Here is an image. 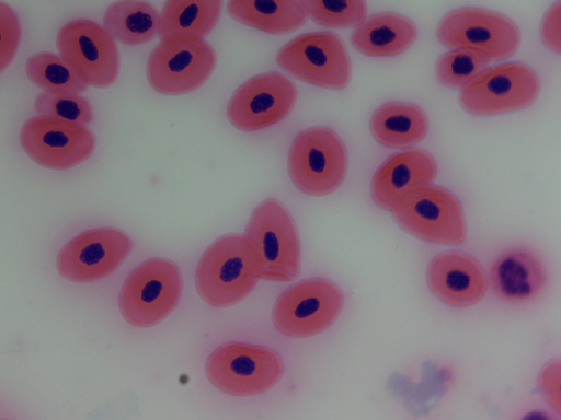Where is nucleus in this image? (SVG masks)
Returning a JSON list of instances; mask_svg holds the SVG:
<instances>
[{
  "label": "nucleus",
  "mask_w": 561,
  "mask_h": 420,
  "mask_svg": "<svg viewBox=\"0 0 561 420\" xmlns=\"http://www.w3.org/2000/svg\"><path fill=\"white\" fill-rule=\"evenodd\" d=\"M260 279L256 253L245 236L216 241L203 255L196 270L199 295L213 306H230L244 299Z\"/></svg>",
  "instance_id": "f257e3e1"
},
{
  "label": "nucleus",
  "mask_w": 561,
  "mask_h": 420,
  "mask_svg": "<svg viewBox=\"0 0 561 420\" xmlns=\"http://www.w3.org/2000/svg\"><path fill=\"white\" fill-rule=\"evenodd\" d=\"M398 224L410 234L433 243L458 245L466 238V220L459 200L431 185L405 191L391 208Z\"/></svg>",
  "instance_id": "f03ea898"
},
{
  "label": "nucleus",
  "mask_w": 561,
  "mask_h": 420,
  "mask_svg": "<svg viewBox=\"0 0 561 420\" xmlns=\"http://www.w3.org/2000/svg\"><path fill=\"white\" fill-rule=\"evenodd\" d=\"M216 65L214 49L203 37L173 34L161 38L147 63V78L165 95L188 93L201 86Z\"/></svg>",
  "instance_id": "7ed1b4c3"
},
{
  "label": "nucleus",
  "mask_w": 561,
  "mask_h": 420,
  "mask_svg": "<svg viewBox=\"0 0 561 420\" xmlns=\"http://www.w3.org/2000/svg\"><path fill=\"white\" fill-rule=\"evenodd\" d=\"M346 170V149L333 130L313 127L295 138L288 155V171L302 192L312 196L333 192L342 184Z\"/></svg>",
  "instance_id": "20e7f679"
},
{
  "label": "nucleus",
  "mask_w": 561,
  "mask_h": 420,
  "mask_svg": "<svg viewBox=\"0 0 561 420\" xmlns=\"http://www.w3.org/2000/svg\"><path fill=\"white\" fill-rule=\"evenodd\" d=\"M245 237L256 253L260 278L291 281L298 276V234L290 214L278 201L266 200L253 211Z\"/></svg>",
  "instance_id": "39448f33"
},
{
  "label": "nucleus",
  "mask_w": 561,
  "mask_h": 420,
  "mask_svg": "<svg viewBox=\"0 0 561 420\" xmlns=\"http://www.w3.org/2000/svg\"><path fill=\"white\" fill-rule=\"evenodd\" d=\"M181 289V275L173 262L164 259L145 261L133 270L122 288L121 313L133 326H153L173 311Z\"/></svg>",
  "instance_id": "423d86ee"
},
{
  "label": "nucleus",
  "mask_w": 561,
  "mask_h": 420,
  "mask_svg": "<svg viewBox=\"0 0 561 420\" xmlns=\"http://www.w3.org/2000/svg\"><path fill=\"white\" fill-rule=\"evenodd\" d=\"M540 90L531 68L520 62L484 69L463 88L459 101L465 110L479 116L519 110L531 105Z\"/></svg>",
  "instance_id": "0eeeda50"
},
{
  "label": "nucleus",
  "mask_w": 561,
  "mask_h": 420,
  "mask_svg": "<svg viewBox=\"0 0 561 420\" xmlns=\"http://www.w3.org/2000/svg\"><path fill=\"white\" fill-rule=\"evenodd\" d=\"M437 37L446 47L477 50L491 60L511 57L520 44L519 30L511 19L478 8L447 13L438 24Z\"/></svg>",
  "instance_id": "6e6552de"
},
{
  "label": "nucleus",
  "mask_w": 561,
  "mask_h": 420,
  "mask_svg": "<svg viewBox=\"0 0 561 420\" xmlns=\"http://www.w3.org/2000/svg\"><path fill=\"white\" fill-rule=\"evenodd\" d=\"M279 67L298 80L340 90L351 79V61L339 36L330 32L300 35L277 54Z\"/></svg>",
  "instance_id": "1a4fd4ad"
},
{
  "label": "nucleus",
  "mask_w": 561,
  "mask_h": 420,
  "mask_svg": "<svg viewBox=\"0 0 561 420\" xmlns=\"http://www.w3.org/2000/svg\"><path fill=\"white\" fill-rule=\"evenodd\" d=\"M206 373L221 392L249 396L272 388L283 375V363L270 349L228 343L209 357Z\"/></svg>",
  "instance_id": "9d476101"
},
{
  "label": "nucleus",
  "mask_w": 561,
  "mask_h": 420,
  "mask_svg": "<svg viewBox=\"0 0 561 420\" xmlns=\"http://www.w3.org/2000/svg\"><path fill=\"white\" fill-rule=\"evenodd\" d=\"M57 49L64 61L87 85L106 88L117 78L119 57L114 38L87 19L67 23L58 32Z\"/></svg>",
  "instance_id": "9b49d317"
},
{
  "label": "nucleus",
  "mask_w": 561,
  "mask_h": 420,
  "mask_svg": "<svg viewBox=\"0 0 561 420\" xmlns=\"http://www.w3.org/2000/svg\"><path fill=\"white\" fill-rule=\"evenodd\" d=\"M343 294L337 285L324 279L299 282L277 300L273 319L284 335L304 338L330 327L340 315Z\"/></svg>",
  "instance_id": "f8f14e48"
},
{
  "label": "nucleus",
  "mask_w": 561,
  "mask_h": 420,
  "mask_svg": "<svg viewBox=\"0 0 561 420\" xmlns=\"http://www.w3.org/2000/svg\"><path fill=\"white\" fill-rule=\"evenodd\" d=\"M20 140L35 163L51 170L78 165L95 147V138L84 125L43 116L23 124Z\"/></svg>",
  "instance_id": "ddd939ff"
},
{
  "label": "nucleus",
  "mask_w": 561,
  "mask_h": 420,
  "mask_svg": "<svg viewBox=\"0 0 561 420\" xmlns=\"http://www.w3.org/2000/svg\"><path fill=\"white\" fill-rule=\"evenodd\" d=\"M295 84L278 72L256 75L232 95L227 114L230 122L243 131H255L284 119L293 109Z\"/></svg>",
  "instance_id": "4468645a"
},
{
  "label": "nucleus",
  "mask_w": 561,
  "mask_h": 420,
  "mask_svg": "<svg viewBox=\"0 0 561 420\" xmlns=\"http://www.w3.org/2000/svg\"><path fill=\"white\" fill-rule=\"evenodd\" d=\"M131 248L129 237L119 230H89L71 240L57 257L59 273L75 282L99 280L114 271Z\"/></svg>",
  "instance_id": "2eb2a0df"
},
{
  "label": "nucleus",
  "mask_w": 561,
  "mask_h": 420,
  "mask_svg": "<svg viewBox=\"0 0 561 420\" xmlns=\"http://www.w3.org/2000/svg\"><path fill=\"white\" fill-rule=\"evenodd\" d=\"M427 282L438 299L454 307L478 303L488 289V279L480 264L459 252L436 256L428 266Z\"/></svg>",
  "instance_id": "dca6fc26"
},
{
  "label": "nucleus",
  "mask_w": 561,
  "mask_h": 420,
  "mask_svg": "<svg viewBox=\"0 0 561 420\" xmlns=\"http://www.w3.org/2000/svg\"><path fill=\"white\" fill-rule=\"evenodd\" d=\"M437 174L434 158L421 149H408L390 156L371 180V197L377 206L391 210L409 189L431 185Z\"/></svg>",
  "instance_id": "f3484780"
},
{
  "label": "nucleus",
  "mask_w": 561,
  "mask_h": 420,
  "mask_svg": "<svg viewBox=\"0 0 561 420\" xmlns=\"http://www.w3.org/2000/svg\"><path fill=\"white\" fill-rule=\"evenodd\" d=\"M494 293L511 303H525L538 296L548 276L540 258L527 248L502 253L490 269Z\"/></svg>",
  "instance_id": "a211bd4d"
},
{
  "label": "nucleus",
  "mask_w": 561,
  "mask_h": 420,
  "mask_svg": "<svg viewBox=\"0 0 561 420\" xmlns=\"http://www.w3.org/2000/svg\"><path fill=\"white\" fill-rule=\"evenodd\" d=\"M417 35L415 24L401 14L377 13L366 18L352 34V44L373 57H388L405 51Z\"/></svg>",
  "instance_id": "6ab92c4d"
},
{
  "label": "nucleus",
  "mask_w": 561,
  "mask_h": 420,
  "mask_svg": "<svg viewBox=\"0 0 561 420\" xmlns=\"http://www.w3.org/2000/svg\"><path fill=\"white\" fill-rule=\"evenodd\" d=\"M227 10L236 21L268 34L294 32L308 18L299 0H229Z\"/></svg>",
  "instance_id": "aec40b11"
},
{
  "label": "nucleus",
  "mask_w": 561,
  "mask_h": 420,
  "mask_svg": "<svg viewBox=\"0 0 561 420\" xmlns=\"http://www.w3.org/2000/svg\"><path fill=\"white\" fill-rule=\"evenodd\" d=\"M370 130L380 144L405 148L420 142L426 136L428 120L416 105L391 102L373 114Z\"/></svg>",
  "instance_id": "412c9836"
},
{
  "label": "nucleus",
  "mask_w": 561,
  "mask_h": 420,
  "mask_svg": "<svg viewBox=\"0 0 561 420\" xmlns=\"http://www.w3.org/2000/svg\"><path fill=\"white\" fill-rule=\"evenodd\" d=\"M160 16L146 0H118L105 11L103 24L107 33L126 45H141L153 39Z\"/></svg>",
  "instance_id": "4be33fe9"
},
{
  "label": "nucleus",
  "mask_w": 561,
  "mask_h": 420,
  "mask_svg": "<svg viewBox=\"0 0 561 420\" xmlns=\"http://www.w3.org/2000/svg\"><path fill=\"white\" fill-rule=\"evenodd\" d=\"M222 0H167L160 13L159 35L206 36L216 25Z\"/></svg>",
  "instance_id": "5701e85b"
},
{
  "label": "nucleus",
  "mask_w": 561,
  "mask_h": 420,
  "mask_svg": "<svg viewBox=\"0 0 561 420\" xmlns=\"http://www.w3.org/2000/svg\"><path fill=\"white\" fill-rule=\"evenodd\" d=\"M27 78L39 89L51 94H79L87 84L71 70L60 56L39 52L25 63Z\"/></svg>",
  "instance_id": "b1692460"
},
{
  "label": "nucleus",
  "mask_w": 561,
  "mask_h": 420,
  "mask_svg": "<svg viewBox=\"0 0 561 420\" xmlns=\"http://www.w3.org/2000/svg\"><path fill=\"white\" fill-rule=\"evenodd\" d=\"M313 22L335 28L359 25L367 18L366 0H299Z\"/></svg>",
  "instance_id": "393cba45"
},
{
  "label": "nucleus",
  "mask_w": 561,
  "mask_h": 420,
  "mask_svg": "<svg viewBox=\"0 0 561 420\" xmlns=\"http://www.w3.org/2000/svg\"><path fill=\"white\" fill-rule=\"evenodd\" d=\"M491 59L477 50L457 48L443 55L436 65V75L442 84L461 89L482 72Z\"/></svg>",
  "instance_id": "a878e982"
},
{
  "label": "nucleus",
  "mask_w": 561,
  "mask_h": 420,
  "mask_svg": "<svg viewBox=\"0 0 561 420\" xmlns=\"http://www.w3.org/2000/svg\"><path fill=\"white\" fill-rule=\"evenodd\" d=\"M34 108L39 116L87 125L92 120V108L88 100L79 94L41 93Z\"/></svg>",
  "instance_id": "bb28decb"
},
{
  "label": "nucleus",
  "mask_w": 561,
  "mask_h": 420,
  "mask_svg": "<svg viewBox=\"0 0 561 420\" xmlns=\"http://www.w3.org/2000/svg\"><path fill=\"white\" fill-rule=\"evenodd\" d=\"M21 37L18 14L7 3L0 1V73L13 60Z\"/></svg>",
  "instance_id": "cd10ccee"
},
{
  "label": "nucleus",
  "mask_w": 561,
  "mask_h": 420,
  "mask_svg": "<svg viewBox=\"0 0 561 420\" xmlns=\"http://www.w3.org/2000/svg\"><path fill=\"white\" fill-rule=\"evenodd\" d=\"M560 376L559 361L546 365L539 376L540 388L546 399L558 412L561 410Z\"/></svg>",
  "instance_id": "c85d7f7f"
},
{
  "label": "nucleus",
  "mask_w": 561,
  "mask_h": 420,
  "mask_svg": "<svg viewBox=\"0 0 561 420\" xmlns=\"http://www.w3.org/2000/svg\"><path fill=\"white\" fill-rule=\"evenodd\" d=\"M543 43L556 52L561 51V3L557 2L546 13L541 25Z\"/></svg>",
  "instance_id": "c756f323"
}]
</instances>
